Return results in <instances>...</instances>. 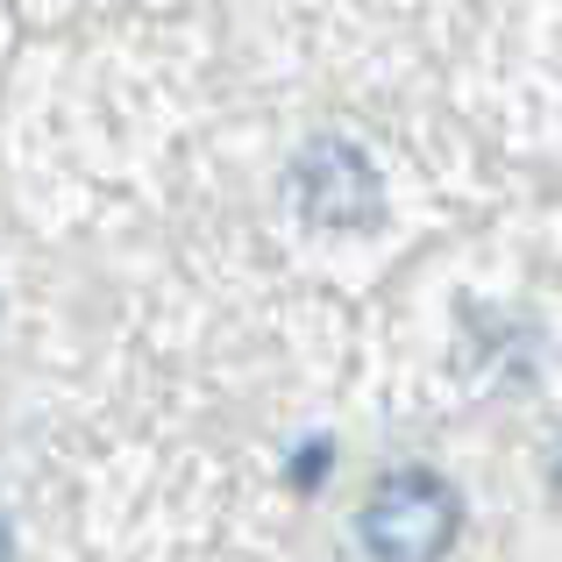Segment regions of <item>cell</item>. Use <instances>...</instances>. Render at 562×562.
Instances as JSON below:
<instances>
[{
    "label": "cell",
    "mask_w": 562,
    "mask_h": 562,
    "mask_svg": "<svg viewBox=\"0 0 562 562\" xmlns=\"http://www.w3.org/2000/svg\"><path fill=\"white\" fill-rule=\"evenodd\" d=\"M357 535L371 562H441L463 535V498L441 470H384V477L363 492V513H357Z\"/></svg>",
    "instance_id": "6da1fadb"
},
{
    "label": "cell",
    "mask_w": 562,
    "mask_h": 562,
    "mask_svg": "<svg viewBox=\"0 0 562 562\" xmlns=\"http://www.w3.org/2000/svg\"><path fill=\"white\" fill-rule=\"evenodd\" d=\"M292 200H300L306 228H328V235L378 228V214H384L378 165L342 136H321V143L300 150V165H292Z\"/></svg>",
    "instance_id": "7a4b0ae2"
},
{
    "label": "cell",
    "mask_w": 562,
    "mask_h": 562,
    "mask_svg": "<svg viewBox=\"0 0 562 562\" xmlns=\"http://www.w3.org/2000/svg\"><path fill=\"white\" fill-rule=\"evenodd\" d=\"M555 492H562V441H555Z\"/></svg>",
    "instance_id": "3957f363"
},
{
    "label": "cell",
    "mask_w": 562,
    "mask_h": 562,
    "mask_svg": "<svg viewBox=\"0 0 562 562\" xmlns=\"http://www.w3.org/2000/svg\"><path fill=\"white\" fill-rule=\"evenodd\" d=\"M0 562H8V527H0Z\"/></svg>",
    "instance_id": "277c9868"
}]
</instances>
